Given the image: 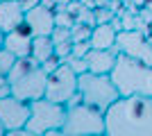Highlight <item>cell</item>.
I'll return each mask as SVG.
<instances>
[{
	"label": "cell",
	"mask_w": 152,
	"mask_h": 136,
	"mask_svg": "<svg viewBox=\"0 0 152 136\" xmlns=\"http://www.w3.org/2000/svg\"><path fill=\"white\" fill-rule=\"evenodd\" d=\"M107 136H152V95H121L104 111Z\"/></svg>",
	"instance_id": "obj_1"
},
{
	"label": "cell",
	"mask_w": 152,
	"mask_h": 136,
	"mask_svg": "<svg viewBox=\"0 0 152 136\" xmlns=\"http://www.w3.org/2000/svg\"><path fill=\"white\" fill-rule=\"evenodd\" d=\"M109 75L121 95H152V64L118 52L116 66Z\"/></svg>",
	"instance_id": "obj_2"
},
{
	"label": "cell",
	"mask_w": 152,
	"mask_h": 136,
	"mask_svg": "<svg viewBox=\"0 0 152 136\" xmlns=\"http://www.w3.org/2000/svg\"><path fill=\"white\" fill-rule=\"evenodd\" d=\"M7 77H9V84H12V95L20 97L25 102H34V100L45 95L48 73L43 71V66L34 57L18 59Z\"/></svg>",
	"instance_id": "obj_3"
},
{
	"label": "cell",
	"mask_w": 152,
	"mask_h": 136,
	"mask_svg": "<svg viewBox=\"0 0 152 136\" xmlns=\"http://www.w3.org/2000/svg\"><path fill=\"white\" fill-rule=\"evenodd\" d=\"M104 134H107V125H104L102 109L86 102L68 107L61 136H104Z\"/></svg>",
	"instance_id": "obj_4"
},
{
	"label": "cell",
	"mask_w": 152,
	"mask_h": 136,
	"mask_svg": "<svg viewBox=\"0 0 152 136\" xmlns=\"http://www.w3.org/2000/svg\"><path fill=\"white\" fill-rule=\"evenodd\" d=\"M80 91H82L84 102L93 104L102 111H107L121 97L111 75H100V73H91V71L80 75Z\"/></svg>",
	"instance_id": "obj_5"
},
{
	"label": "cell",
	"mask_w": 152,
	"mask_h": 136,
	"mask_svg": "<svg viewBox=\"0 0 152 136\" xmlns=\"http://www.w3.org/2000/svg\"><path fill=\"white\" fill-rule=\"evenodd\" d=\"M32 104V113L30 120H27V129H30L32 136H43L48 129H61L64 120H66V111L68 107L61 102H52L48 97H39Z\"/></svg>",
	"instance_id": "obj_6"
},
{
	"label": "cell",
	"mask_w": 152,
	"mask_h": 136,
	"mask_svg": "<svg viewBox=\"0 0 152 136\" xmlns=\"http://www.w3.org/2000/svg\"><path fill=\"white\" fill-rule=\"evenodd\" d=\"M80 91V75L70 68L66 61L57 71L48 73V84H45V97L52 102L68 104V100Z\"/></svg>",
	"instance_id": "obj_7"
},
{
	"label": "cell",
	"mask_w": 152,
	"mask_h": 136,
	"mask_svg": "<svg viewBox=\"0 0 152 136\" xmlns=\"http://www.w3.org/2000/svg\"><path fill=\"white\" fill-rule=\"evenodd\" d=\"M118 52H125L129 57H136L145 64H152V36L141 30H121L116 36Z\"/></svg>",
	"instance_id": "obj_8"
},
{
	"label": "cell",
	"mask_w": 152,
	"mask_h": 136,
	"mask_svg": "<svg viewBox=\"0 0 152 136\" xmlns=\"http://www.w3.org/2000/svg\"><path fill=\"white\" fill-rule=\"evenodd\" d=\"M32 113V104L20 100L16 95H7L0 97V123L9 129H18V127H25L27 120H30Z\"/></svg>",
	"instance_id": "obj_9"
},
{
	"label": "cell",
	"mask_w": 152,
	"mask_h": 136,
	"mask_svg": "<svg viewBox=\"0 0 152 136\" xmlns=\"http://www.w3.org/2000/svg\"><path fill=\"white\" fill-rule=\"evenodd\" d=\"M30 32L34 36H41V34H52V30L57 27V20H55V9L45 7L39 2L37 7H32L25 12V20H23Z\"/></svg>",
	"instance_id": "obj_10"
},
{
	"label": "cell",
	"mask_w": 152,
	"mask_h": 136,
	"mask_svg": "<svg viewBox=\"0 0 152 136\" xmlns=\"http://www.w3.org/2000/svg\"><path fill=\"white\" fill-rule=\"evenodd\" d=\"M32 41H34V34L30 32V27H27L25 23L5 34V48L12 50L18 59L32 57Z\"/></svg>",
	"instance_id": "obj_11"
},
{
	"label": "cell",
	"mask_w": 152,
	"mask_h": 136,
	"mask_svg": "<svg viewBox=\"0 0 152 136\" xmlns=\"http://www.w3.org/2000/svg\"><path fill=\"white\" fill-rule=\"evenodd\" d=\"M86 64H89L91 73H100V75H109L116 66V59H118V48H109V50H102V48H91L86 52Z\"/></svg>",
	"instance_id": "obj_12"
},
{
	"label": "cell",
	"mask_w": 152,
	"mask_h": 136,
	"mask_svg": "<svg viewBox=\"0 0 152 136\" xmlns=\"http://www.w3.org/2000/svg\"><path fill=\"white\" fill-rule=\"evenodd\" d=\"M25 20V7L20 0H0V27L5 32H12L23 25Z\"/></svg>",
	"instance_id": "obj_13"
},
{
	"label": "cell",
	"mask_w": 152,
	"mask_h": 136,
	"mask_svg": "<svg viewBox=\"0 0 152 136\" xmlns=\"http://www.w3.org/2000/svg\"><path fill=\"white\" fill-rule=\"evenodd\" d=\"M116 36H118V32L111 23H98L91 34V48H102V50L116 48Z\"/></svg>",
	"instance_id": "obj_14"
},
{
	"label": "cell",
	"mask_w": 152,
	"mask_h": 136,
	"mask_svg": "<svg viewBox=\"0 0 152 136\" xmlns=\"http://www.w3.org/2000/svg\"><path fill=\"white\" fill-rule=\"evenodd\" d=\"M55 55V41H52L50 34H41V36H34L32 41V57L37 59L39 64H43L48 57Z\"/></svg>",
	"instance_id": "obj_15"
},
{
	"label": "cell",
	"mask_w": 152,
	"mask_h": 136,
	"mask_svg": "<svg viewBox=\"0 0 152 136\" xmlns=\"http://www.w3.org/2000/svg\"><path fill=\"white\" fill-rule=\"evenodd\" d=\"M16 61H18V57H16L12 50L0 48V75H9L12 68L16 66Z\"/></svg>",
	"instance_id": "obj_16"
},
{
	"label": "cell",
	"mask_w": 152,
	"mask_h": 136,
	"mask_svg": "<svg viewBox=\"0 0 152 136\" xmlns=\"http://www.w3.org/2000/svg\"><path fill=\"white\" fill-rule=\"evenodd\" d=\"M70 32H73V43H77V41H91L93 27L84 25V23H75V25L70 27Z\"/></svg>",
	"instance_id": "obj_17"
},
{
	"label": "cell",
	"mask_w": 152,
	"mask_h": 136,
	"mask_svg": "<svg viewBox=\"0 0 152 136\" xmlns=\"http://www.w3.org/2000/svg\"><path fill=\"white\" fill-rule=\"evenodd\" d=\"M55 20H57L59 27H73V25L77 23L75 16H73L66 7H57V9H55Z\"/></svg>",
	"instance_id": "obj_18"
},
{
	"label": "cell",
	"mask_w": 152,
	"mask_h": 136,
	"mask_svg": "<svg viewBox=\"0 0 152 136\" xmlns=\"http://www.w3.org/2000/svg\"><path fill=\"white\" fill-rule=\"evenodd\" d=\"M75 20H77V23H84V25L95 27V25H98V20H95V9H91V7H84V5H82V9L77 12Z\"/></svg>",
	"instance_id": "obj_19"
},
{
	"label": "cell",
	"mask_w": 152,
	"mask_h": 136,
	"mask_svg": "<svg viewBox=\"0 0 152 136\" xmlns=\"http://www.w3.org/2000/svg\"><path fill=\"white\" fill-rule=\"evenodd\" d=\"M52 41H55V45L57 43H66V41H73V32H70V27H55L52 30Z\"/></svg>",
	"instance_id": "obj_20"
},
{
	"label": "cell",
	"mask_w": 152,
	"mask_h": 136,
	"mask_svg": "<svg viewBox=\"0 0 152 136\" xmlns=\"http://www.w3.org/2000/svg\"><path fill=\"white\" fill-rule=\"evenodd\" d=\"M66 64H68L77 75H82V73L89 71V64H86V59H84V57H68V59H66Z\"/></svg>",
	"instance_id": "obj_21"
},
{
	"label": "cell",
	"mask_w": 152,
	"mask_h": 136,
	"mask_svg": "<svg viewBox=\"0 0 152 136\" xmlns=\"http://www.w3.org/2000/svg\"><path fill=\"white\" fill-rule=\"evenodd\" d=\"M61 64H64V59L59 57L57 52H55V55H52V57H48V59H45V61H43L41 66H43V71H45V73H52V71H57V68H59Z\"/></svg>",
	"instance_id": "obj_22"
},
{
	"label": "cell",
	"mask_w": 152,
	"mask_h": 136,
	"mask_svg": "<svg viewBox=\"0 0 152 136\" xmlns=\"http://www.w3.org/2000/svg\"><path fill=\"white\" fill-rule=\"evenodd\" d=\"M89 50H91V41H77V43H73V55L70 57H86Z\"/></svg>",
	"instance_id": "obj_23"
},
{
	"label": "cell",
	"mask_w": 152,
	"mask_h": 136,
	"mask_svg": "<svg viewBox=\"0 0 152 136\" xmlns=\"http://www.w3.org/2000/svg\"><path fill=\"white\" fill-rule=\"evenodd\" d=\"M55 52H57L59 57L66 61V59L73 55V41H66V43H57V45H55Z\"/></svg>",
	"instance_id": "obj_24"
},
{
	"label": "cell",
	"mask_w": 152,
	"mask_h": 136,
	"mask_svg": "<svg viewBox=\"0 0 152 136\" xmlns=\"http://www.w3.org/2000/svg\"><path fill=\"white\" fill-rule=\"evenodd\" d=\"M116 14L111 12V9H95V20H98V23H111V18H114Z\"/></svg>",
	"instance_id": "obj_25"
},
{
	"label": "cell",
	"mask_w": 152,
	"mask_h": 136,
	"mask_svg": "<svg viewBox=\"0 0 152 136\" xmlns=\"http://www.w3.org/2000/svg\"><path fill=\"white\" fill-rule=\"evenodd\" d=\"M12 95V84H9V77L7 75H0V97Z\"/></svg>",
	"instance_id": "obj_26"
},
{
	"label": "cell",
	"mask_w": 152,
	"mask_h": 136,
	"mask_svg": "<svg viewBox=\"0 0 152 136\" xmlns=\"http://www.w3.org/2000/svg\"><path fill=\"white\" fill-rule=\"evenodd\" d=\"M80 102H84V97H82V91H77L75 95H73V97L68 100V104H66V107H75V104H80Z\"/></svg>",
	"instance_id": "obj_27"
},
{
	"label": "cell",
	"mask_w": 152,
	"mask_h": 136,
	"mask_svg": "<svg viewBox=\"0 0 152 136\" xmlns=\"http://www.w3.org/2000/svg\"><path fill=\"white\" fill-rule=\"evenodd\" d=\"M39 2H41V0H20V5L25 7V12H27V9H32V7H37Z\"/></svg>",
	"instance_id": "obj_28"
},
{
	"label": "cell",
	"mask_w": 152,
	"mask_h": 136,
	"mask_svg": "<svg viewBox=\"0 0 152 136\" xmlns=\"http://www.w3.org/2000/svg\"><path fill=\"white\" fill-rule=\"evenodd\" d=\"M5 30H2V27H0V48H5Z\"/></svg>",
	"instance_id": "obj_29"
},
{
	"label": "cell",
	"mask_w": 152,
	"mask_h": 136,
	"mask_svg": "<svg viewBox=\"0 0 152 136\" xmlns=\"http://www.w3.org/2000/svg\"><path fill=\"white\" fill-rule=\"evenodd\" d=\"M55 2H57V7H66L70 2V0H55Z\"/></svg>",
	"instance_id": "obj_30"
},
{
	"label": "cell",
	"mask_w": 152,
	"mask_h": 136,
	"mask_svg": "<svg viewBox=\"0 0 152 136\" xmlns=\"http://www.w3.org/2000/svg\"><path fill=\"white\" fill-rule=\"evenodd\" d=\"M82 5H84V7H91V9H93V0H82Z\"/></svg>",
	"instance_id": "obj_31"
},
{
	"label": "cell",
	"mask_w": 152,
	"mask_h": 136,
	"mask_svg": "<svg viewBox=\"0 0 152 136\" xmlns=\"http://www.w3.org/2000/svg\"><path fill=\"white\" fill-rule=\"evenodd\" d=\"M0 136H7V127L2 123H0Z\"/></svg>",
	"instance_id": "obj_32"
},
{
	"label": "cell",
	"mask_w": 152,
	"mask_h": 136,
	"mask_svg": "<svg viewBox=\"0 0 152 136\" xmlns=\"http://www.w3.org/2000/svg\"><path fill=\"white\" fill-rule=\"evenodd\" d=\"M150 36H152V23H150Z\"/></svg>",
	"instance_id": "obj_33"
}]
</instances>
